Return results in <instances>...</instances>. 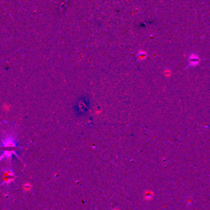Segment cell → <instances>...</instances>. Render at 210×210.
Returning a JSON list of instances; mask_svg holds the SVG:
<instances>
[{
    "label": "cell",
    "mask_w": 210,
    "mask_h": 210,
    "mask_svg": "<svg viewBox=\"0 0 210 210\" xmlns=\"http://www.w3.org/2000/svg\"><path fill=\"white\" fill-rule=\"evenodd\" d=\"M87 104H86V102L85 101H82V103H80L79 105H78V108L77 109L79 110V113H85L87 109Z\"/></svg>",
    "instance_id": "obj_1"
}]
</instances>
